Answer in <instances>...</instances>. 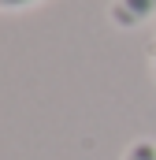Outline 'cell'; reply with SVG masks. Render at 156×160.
I'll return each instance as SVG.
<instances>
[{"instance_id": "obj_1", "label": "cell", "mask_w": 156, "mask_h": 160, "mask_svg": "<svg viewBox=\"0 0 156 160\" xmlns=\"http://www.w3.org/2000/svg\"><path fill=\"white\" fill-rule=\"evenodd\" d=\"M153 15H156V0H112V8H108V19L119 30H134V26L149 22Z\"/></svg>"}, {"instance_id": "obj_2", "label": "cell", "mask_w": 156, "mask_h": 160, "mask_svg": "<svg viewBox=\"0 0 156 160\" xmlns=\"http://www.w3.org/2000/svg\"><path fill=\"white\" fill-rule=\"evenodd\" d=\"M123 160H156V142H145V138L134 142V145L126 149V157H123Z\"/></svg>"}, {"instance_id": "obj_3", "label": "cell", "mask_w": 156, "mask_h": 160, "mask_svg": "<svg viewBox=\"0 0 156 160\" xmlns=\"http://www.w3.org/2000/svg\"><path fill=\"white\" fill-rule=\"evenodd\" d=\"M30 4H37V0H0V11H22Z\"/></svg>"}, {"instance_id": "obj_4", "label": "cell", "mask_w": 156, "mask_h": 160, "mask_svg": "<svg viewBox=\"0 0 156 160\" xmlns=\"http://www.w3.org/2000/svg\"><path fill=\"white\" fill-rule=\"evenodd\" d=\"M153 75H156V48H153Z\"/></svg>"}]
</instances>
